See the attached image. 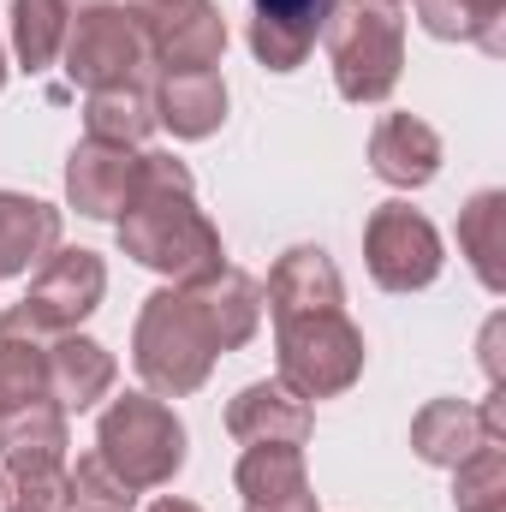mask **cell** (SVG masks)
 <instances>
[{"instance_id":"obj_1","label":"cell","mask_w":506,"mask_h":512,"mask_svg":"<svg viewBox=\"0 0 506 512\" xmlns=\"http://www.w3.org/2000/svg\"><path fill=\"white\" fill-rule=\"evenodd\" d=\"M120 251L155 274H167L173 286H197V280L227 268L221 227L197 209V179L185 161L143 149L137 191L120 215Z\"/></svg>"},{"instance_id":"obj_2","label":"cell","mask_w":506,"mask_h":512,"mask_svg":"<svg viewBox=\"0 0 506 512\" xmlns=\"http://www.w3.org/2000/svg\"><path fill=\"white\" fill-rule=\"evenodd\" d=\"M215 358H227V352H221L215 322H209V310L191 286H161V292L143 298L137 328H131V364H137V376L155 399L197 393L209 382Z\"/></svg>"},{"instance_id":"obj_3","label":"cell","mask_w":506,"mask_h":512,"mask_svg":"<svg viewBox=\"0 0 506 512\" xmlns=\"http://www.w3.org/2000/svg\"><path fill=\"white\" fill-rule=\"evenodd\" d=\"M322 42H328L334 90L352 108H376L393 96L405 72V6L399 0H334Z\"/></svg>"},{"instance_id":"obj_4","label":"cell","mask_w":506,"mask_h":512,"mask_svg":"<svg viewBox=\"0 0 506 512\" xmlns=\"http://www.w3.org/2000/svg\"><path fill=\"white\" fill-rule=\"evenodd\" d=\"M96 459L126 489H167L185 471V423L155 393H120L96 423Z\"/></svg>"},{"instance_id":"obj_5","label":"cell","mask_w":506,"mask_h":512,"mask_svg":"<svg viewBox=\"0 0 506 512\" xmlns=\"http://www.w3.org/2000/svg\"><path fill=\"white\" fill-rule=\"evenodd\" d=\"M274 352H280L274 382H286L298 399H334L364 376V334L346 310H310L274 322Z\"/></svg>"},{"instance_id":"obj_6","label":"cell","mask_w":506,"mask_h":512,"mask_svg":"<svg viewBox=\"0 0 506 512\" xmlns=\"http://www.w3.org/2000/svg\"><path fill=\"white\" fill-rule=\"evenodd\" d=\"M441 262H447L441 233H435V221L423 209H411L399 197L370 209V221H364V268H370V280L381 292H423V286H435Z\"/></svg>"},{"instance_id":"obj_7","label":"cell","mask_w":506,"mask_h":512,"mask_svg":"<svg viewBox=\"0 0 506 512\" xmlns=\"http://www.w3.org/2000/svg\"><path fill=\"white\" fill-rule=\"evenodd\" d=\"M66 78L78 90H114L149 72V48H143V30L126 6H84L72 24H66Z\"/></svg>"},{"instance_id":"obj_8","label":"cell","mask_w":506,"mask_h":512,"mask_svg":"<svg viewBox=\"0 0 506 512\" xmlns=\"http://www.w3.org/2000/svg\"><path fill=\"white\" fill-rule=\"evenodd\" d=\"M126 12L161 72H215L227 54V18L215 0H126Z\"/></svg>"},{"instance_id":"obj_9","label":"cell","mask_w":506,"mask_h":512,"mask_svg":"<svg viewBox=\"0 0 506 512\" xmlns=\"http://www.w3.org/2000/svg\"><path fill=\"white\" fill-rule=\"evenodd\" d=\"M102 292H108V262L102 256L96 251H54L36 268V280L18 298V310L30 316V328H42L48 340H60V334H78L84 316H96Z\"/></svg>"},{"instance_id":"obj_10","label":"cell","mask_w":506,"mask_h":512,"mask_svg":"<svg viewBox=\"0 0 506 512\" xmlns=\"http://www.w3.org/2000/svg\"><path fill=\"white\" fill-rule=\"evenodd\" d=\"M137 167H143V149L84 137L66 155V203L90 221H120L131 191H137Z\"/></svg>"},{"instance_id":"obj_11","label":"cell","mask_w":506,"mask_h":512,"mask_svg":"<svg viewBox=\"0 0 506 512\" xmlns=\"http://www.w3.org/2000/svg\"><path fill=\"white\" fill-rule=\"evenodd\" d=\"M334 0H251V54L268 72H298L328 30Z\"/></svg>"},{"instance_id":"obj_12","label":"cell","mask_w":506,"mask_h":512,"mask_svg":"<svg viewBox=\"0 0 506 512\" xmlns=\"http://www.w3.org/2000/svg\"><path fill=\"white\" fill-rule=\"evenodd\" d=\"M310 429V399H298L286 382H251L227 405V435L239 447H304Z\"/></svg>"},{"instance_id":"obj_13","label":"cell","mask_w":506,"mask_h":512,"mask_svg":"<svg viewBox=\"0 0 506 512\" xmlns=\"http://www.w3.org/2000/svg\"><path fill=\"white\" fill-rule=\"evenodd\" d=\"M48 471H66V411L54 399L0 411V477L18 483Z\"/></svg>"},{"instance_id":"obj_14","label":"cell","mask_w":506,"mask_h":512,"mask_svg":"<svg viewBox=\"0 0 506 512\" xmlns=\"http://www.w3.org/2000/svg\"><path fill=\"white\" fill-rule=\"evenodd\" d=\"M262 304H268L274 322L310 316V310H346V280H340L334 256L322 251V245H292V251L274 262Z\"/></svg>"},{"instance_id":"obj_15","label":"cell","mask_w":506,"mask_h":512,"mask_svg":"<svg viewBox=\"0 0 506 512\" xmlns=\"http://www.w3.org/2000/svg\"><path fill=\"white\" fill-rule=\"evenodd\" d=\"M370 173L393 191H423L441 173V131L417 114H381L370 131Z\"/></svg>"},{"instance_id":"obj_16","label":"cell","mask_w":506,"mask_h":512,"mask_svg":"<svg viewBox=\"0 0 506 512\" xmlns=\"http://www.w3.org/2000/svg\"><path fill=\"white\" fill-rule=\"evenodd\" d=\"M114 376H120L114 352L90 334H60L48 346V399L60 411H90L96 399L114 393Z\"/></svg>"},{"instance_id":"obj_17","label":"cell","mask_w":506,"mask_h":512,"mask_svg":"<svg viewBox=\"0 0 506 512\" xmlns=\"http://www.w3.org/2000/svg\"><path fill=\"white\" fill-rule=\"evenodd\" d=\"M227 120V78L221 72H161L155 84V126H167L185 143L215 137Z\"/></svg>"},{"instance_id":"obj_18","label":"cell","mask_w":506,"mask_h":512,"mask_svg":"<svg viewBox=\"0 0 506 512\" xmlns=\"http://www.w3.org/2000/svg\"><path fill=\"white\" fill-rule=\"evenodd\" d=\"M60 209L24 191H0V280L42 268L48 256L60 251Z\"/></svg>"},{"instance_id":"obj_19","label":"cell","mask_w":506,"mask_h":512,"mask_svg":"<svg viewBox=\"0 0 506 512\" xmlns=\"http://www.w3.org/2000/svg\"><path fill=\"white\" fill-rule=\"evenodd\" d=\"M48 334L30 328V316L12 304L0 310V411L48 399Z\"/></svg>"},{"instance_id":"obj_20","label":"cell","mask_w":506,"mask_h":512,"mask_svg":"<svg viewBox=\"0 0 506 512\" xmlns=\"http://www.w3.org/2000/svg\"><path fill=\"white\" fill-rule=\"evenodd\" d=\"M483 441H489V435H483V417H477L471 399H429V405L411 417V447H417L423 465L453 471V465L471 459Z\"/></svg>"},{"instance_id":"obj_21","label":"cell","mask_w":506,"mask_h":512,"mask_svg":"<svg viewBox=\"0 0 506 512\" xmlns=\"http://www.w3.org/2000/svg\"><path fill=\"white\" fill-rule=\"evenodd\" d=\"M459 251L471 262V274L483 280V292H506V191H477L459 209Z\"/></svg>"},{"instance_id":"obj_22","label":"cell","mask_w":506,"mask_h":512,"mask_svg":"<svg viewBox=\"0 0 506 512\" xmlns=\"http://www.w3.org/2000/svg\"><path fill=\"white\" fill-rule=\"evenodd\" d=\"M191 292L203 298V310H209V322H215L221 352H239V346H251V340H256V328H262V286H256L245 268H221V274L197 280Z\"/></svg>"},{"instance_id":"obj_23","label":"cell","mask_w":506,"mask_h":512,"mask_svg":"<svg viewBox=\"0 0 506 512\" xmlns=\"http://www.w3.org/2000/svg\"><path fill=\"white\" fill-rule=\"evenodd\" d=\"M84 131L102 137V143L143 149L149 131H155V90H149L143 78L114 84V90H90V96H84Z\"/></svg>"},{"instance_id":"obj_24","label":"cell","mask_w":506,"mask_h":512,"mask_svg":"<svg viewBox=\"0 0 506 512\" xmlns=\"http://www.w3.org/2000/svg\"><path fill=\"white\" fill-rule=\"evenodd\" d=\"M417 18L441 42H471L483 54H506V0H417Z\"/></svg>"},{"instance_id":"obj_25","label":"cell","mask_w":506,"mask_h":512,"mask_svg":"<svg viewBox=\"0 0 506 512\" xmlns=\"http://www.w3.org/2000/svg\"><path fill=\"white\" fill-rule=\"evenodd\" d=\"M72 6L66 0H12V60L24 72H48L66 48Z\"/></svg>"},{"instance_id":"obj_26","label":"cell","mask_w":506,"mask_h":512,"mask_svg":"<svg viewBox=\"0 0 506 512\" xmlns=\"http://www.w3.org/2000/svg\"><path fill=\"white\" fill-rule=\"evenodd\" d=\"M233 483L245 501H274V495H298L310 489L304 471V447H245L233 465Z\"/></svg>"},{"instance_id":"obj_27","label":"cell","mask_w":506,"mask_h":512,"mask_svg":"<svg viewBox=\"0 0 506 512\" xmlns=\"http://www.w3.org/2000/svg\"><path fill=\"white\" fill-rule=\"evenodd\" d=\"M453 507L506 512V441H483L471 459L453 465Z\"/></svg>"},{"instance_id":"obj_28","label":"cell","mask_w":506,"mask_h":512,"mask_svg":"<svg viewBox=\"0 0 506 512\" xmlns=\"http://www.w3.org/2000/svg\"><path fill=\"white\" fill-rule=\"evenodd\" d=\"M66 489H72V512H131L137 507V489H126L96 453L78 459V471H66Z\"/></svg>"},{"instance_id":"obj_29","label":"cell","mask_w":506,"mask_h":512,"mask_svg":"<svg viewBox=\"0 0 506 512\" xmlns=\"http://www.w3.org/2000/svg\"><path fill=\"white\" fill-rule=\"evenodd\" d=\"M245 512H322V507H316L310 489H298V495H274V501H245Z\"/></svg>"},{"instance_id":"obj_30","label":"cell","mask_w":506,"mask_h":512,"mask_svg":"<svg viewBox=\"0 0 506 512\" xmlns=\"http://www.w3.org/2000/svg\"><path fill=\"white\" fill-rule=\"evenodd\" d=\"M501 316H495V322H489V328H483V370H489V382L501 387L506 382V370H501Z\"/></svg>"},{"instance_id":"obj_31","label":"cell","mask_w":506,"mask_h":512,"mask_svg":"<svg viewBox=\"0 0 506 512\" xmlns=\"http://www.w3.org/2000/svg\"><path fill=\"white\" fill-rule=\"evenodd\" d=\"M149 512H203L197 501H179V495H167V501H155Z\"/></svg>"},{"instance_id":"obj_32","label":"cell","mask_w":506,"mask_h":512,"mask_svg":"<svg viewBox=\"0 0 506 512\" xmlns=\"http://www.w3.org/2000/svg\"><path fill=\"white\" fill-rule=\"evenodd\" d=\"M6 512H48V507H30V501H6Z\"/></svg>"},{"instance_id":"obj_33","label":"cell","mask_w":506,"mask_h":512,"mask_svg":"<svg viewBox=\"0 0 506 512\" xmlns=\"http://www.w3.org/2000/svg\"><path fill=\"white\" fill-rule=\"evenodd\" d=\"M66 6H72V12H84V6H108V0H66Z\"/></svg>"},{"instance_id":"obj_34","label":"cell","mask_w":506,"mask_h":512,"mask_svg":"<svg viewBox=\"0 0 506 512\" xmlns=\"http://www.w3.org/2000/svg\"><path fill=\"white\" fill-rule=\"evenodd\" d=\"M0 84H6V48H0Z\"/></svg>"}]
</instances>
